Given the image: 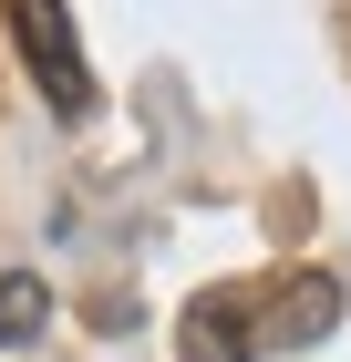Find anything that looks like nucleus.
<instances>
[{
	"instance_id": "f03ea898",
	"label": "nucleus",
	"mask_w": 351,
	"mask_h": 362,
	"mask_svg": "<svg viewBox=\"0 0 351 362\" xmlns=\"http://www.w3.org/2000/svg\"><path fill=\"white\" fill-rule=\"evenodd\" d=\"M42 321H52V290H42V279H0V352L31 341Z\"/></svg>"
},
{
	"instance_id": "f257e3e1",
	"label": "nucleus",
	"mask_w": 351,
	"mask_h": 362,
	"mask_svg": "<svg viewBox=\"0 0 351 362\" xmlns=\"http://www.w3.org/2000/svg\"><path fill=\"white\" fill-rule=\"evenodd\" d=\"M0 11H11V42H21L31 83L52 93V114H83L93 104V62H83V42H73V11H62V0H0Z\"/></svg>"
}]
</instances>
